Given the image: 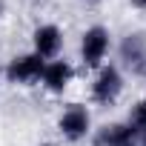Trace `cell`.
Segmentation results:
<instances>
[{
	"label": "cell",
	"instance_id": "cell-1",
	"mask_svg": "<svg viewBox=\"0 0 146 146\" xmlns=\"http://www.w3.org/2000/svg\"><path fill=\"white\" fill-rule=\"evenodd\" d=\"M123 86H126V80H123L120 66L103 63V66L95 72L92 83H89V98H92V103H98V106H115L117 98L123 95Z\"/></svg>",
	"mask_w": 146,
	"mask_h": 146
},
{
	"label": "cell",
	"instance_id": "cell-8",
	"mask_svg": "<svg viewBox=\"0 0 146 146\" xmlns=\"http://www.w3.org/2000/svg\"><path fill=\"white\" fill-rule=\"evenodd\" d=\"M92 146H137V135L129 123H106L92 135Z\"/></svg>",
	"mask_w": 146,
	"mask_h": 146
},
{
	"label": "cell",
	"instance_id": "cell-4",
	"mask_svg": "<svg viewBox=\"0 0 146 146\" xmlns=\"http://www.w3.org/2000/svg\"><path fill=\"white\" fill-rule=\"evenodd\" d=\"M43 66L46 60L35 52H26V54H15L9 60V66L3 69V78L15 86H35L40 83V75H43Z\"/></svg>",
	"mask_w": 146,
	"mask_h": 146
},
{
	"label": "cell",
	"instance_id": "cell-3",
	"mask_svg": "<svg viewBox=\"0 0 146 146\" xmlns=\"http://www.w3.org/2000/svg\"><path fill=\"white\" fill-rule=\"evenodd\" d=\"M57 132L69 143H80L92 135V112L83 103H69L57 117Z\"/></svg>",
	"mask_w": 146,
	"mask_h": 146
},
{
	"label": "cell",
	"instance_id": "cell-12",
	"mask_svg": "<svg viewBox=\"0 0 146 146\" xmlns=\"http://www.w3.org/2000/svg\"><path fill=\"white\" fill-rule=\"evenodd\" d=\"M40 146H54V143H40Z\"/></svg>",
	"mask_w": 146,
	"mask_h": 146
},
{
	"label": "cell",
	"instance_id": "cell-6",
	"mask_svg": "<svg viewBox=\"0 0 146 146\" xmlns=\"http://www.w3.org/2000/svg\"><path fill=\"white\" fill-rule=\"evenodd\" d=\"M72 80H75V66H72L69 60H60V57L46 60L43 75H40V86H43L46 92L63 95V92L72 86Z\"/></svg>",
	"mask_w": 146,
	"mask_h": 146
},
{
	"label": "cell",
	"instance_id": "cell-7",
	"mask_svg": "<svg viewBox=\"0 0 146 146\" xmlns=\"http://www.w3.org/2000/svg\"><path fill=\"white\" fill-rule=\"evenodd\" d=\"M60 49H63L60 26H54V23L35 26V32H32V52L35 54H40L43 60H54V57H60Z\"/></svg>",
	"mask_w": 146,
	"mask_h": 146
},
{
	"label": "cell",
	"instance_id": "cell-11",
	"mask_svg": "<svg viewBox=\"0 0 146 146\" xmlns=\"http://www.w3.org/2000/svg\"><path fill=\"white\" fill-rule=\"evenodd\" d=\"M3 6H6V3H3V0H0V15H3Z\"/></svg>",
	"mask_w": 146,
	"mask_h": 146
},
{
	"label": "cell",
	"instance_id": "cell-9",
	"mask_svg": "<svg viewBox=\"0 0 146 146\" xmlns=\"http://www.w3.org/2000/svg\"><path fill=\"white\" fill-rule=\"evenodd\" d=\"M126 123L135 129V135H137V146H146V100H137V103L129 109Z\"/></svg>",
	"mask_w": 146,
	"mask_h": 146
},
{
	"label": "cell",
	"instance_id": "cell-5",
	"mask_svg": "<svg viewBox=\"0 0 146 146\" xmlns=\"http://www.w3.org/2000/svg\"><path fill=\"white\" fill-rule=\"evenodd\" d=\"M117 57L129 75L146 80V35L143 32H129L117 46Z\"/></svg>",
	"mask_w": 146,
	"mask_h": 146
},
{
	"label": "cell",
	"instance_id": "cell-13",
	"mask_svg": "<svg viewBox=\"0 0 146 146\" xmlns=\"http://www.w3.org/2000/svg\"><path fill=\"white\" fill-rule=\"evenodd\" d=\"M0 78H3V72H0Z\"/></svg>",
	"mask_w": 146,
	"mask_h": 146
},
{
	"label": "cell",
	"instance_id": "cell-10",
	"mask_svg": "<svg viewBox=\"0 0 146 146\" xmlns=\"http://www.w3.org/2000/svg\"><path fill=\"white\" fill-rule=\"evenodd\" d=\"M129 3H132L135 9H146V0H129Z\"/></svg>",
	"mask_w": 146,
	"mask_h": 146
},
{
	"label": "cell",
	"instance_id": "cell-2",
	"mask_svg": "<svg viewBox=\"0 0 146 146\" xmlns=\"http://www.w3.org/2000/svg\"><path fill=\"white\" fill-rule=\"evenodd\" d=\"M112 49V35L106 26H89L80 35V63L86 69H100L106 63V54Z\"/></svg>",
	"mask_w": 146,
	"mask_h": 146
}]
</instances>
